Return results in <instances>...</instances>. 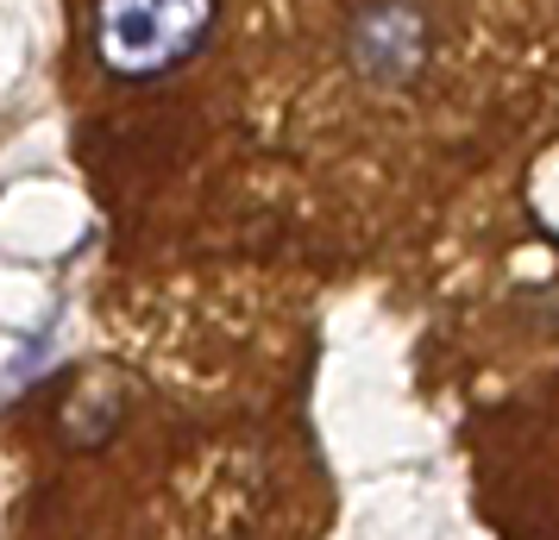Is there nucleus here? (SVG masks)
Returning a JSON list of instances; mask_svg holds the SVG:
<instances>
[{
  "label": "nucleus",
  "mask_w": 559,
  "mask_h": 540,
  "mask_svg": "<svg viewBox=\"0 0 559 540\" xmlns=\"http://www.w3.org/2000/svg\"><path fill=\"white\" fill-rule=\"evenodd\" d=\"M221 26V0H95L88 38L107 76L152 82L182 70Z\"/></svg>",
  "instance_id": "f257e3e1"
},
{
  "label": "nucleus",
  "mask_w": 559,
  "mask_h": 540,
  "mask_svg": "<svg viewBox=\"0 0 559 540\" xmlns=\"http://www.w3.org/2000/svg\"><path fill=\"white\" fill-rule=\"evenodd\" d=\"M346 51H353L358 76L378 82V88H403L415 82V70L433 51V20L421 0H365L353 13L346 32Z\"/></svg>",
  "instance_id": "f03ea898"
}]
</instances>
